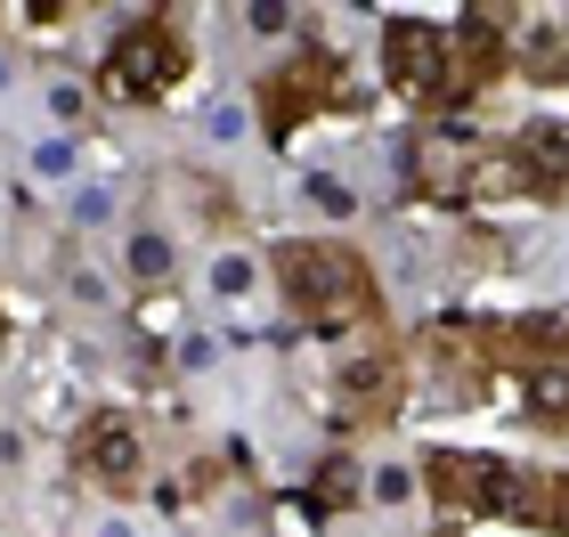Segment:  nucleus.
I'll return each instance as SVG.
<instances>
[{"label":"nucleus","mask_w":569,"mask_h":537,"mask_svg":"<svg viewBox=\"0 0 569 537\" xmlns=\"http://www.w3.org/2000/svg\"><path fill=\"white\" fill-rule=\"evenodd\" d=\"M220 358H228V335H212V326H196V335L171 342V367H179V375H212Z\"/></svg>","instance_id":"f3484780"},{"label":"nucleus","mask_w":569,"mask_h":537,"mask_svg":"<svg viewBox=\"0 0 569 537\" xmlns=\"http://www.w3.org/2000/svg\"><path fill=\"white\" fill-rule=\"evenodd\" d=\"M66 301H73V310H114V277L98 261H73L66 269Z\"/></svg>","instance_id":"a211bd4d"},{"label":"nucleus","mask_w":569,"mask_h":537,"mask_svg":"<svg viewBox=\"0 0 569 537\" xmlns=\"http://www.w3.org/2000/svg\"><path fill=\"white\" fill-rule=\"evenodd\" d=\"M391 391H399V358H391V350H350V358H333V399L375 407V399H391Z\"/></svg>","instance_id":"9d476101"},{"label":"nucleus","mask_w":569,"mask_h":537,"mask_svg":"<svg viewBox=\"0 0 569 537\" xmlns=\"http://www.w3.org/2000/svg\"><path fill=\"white\" fill-rule=\"evenodd\" d=\"M98 82H107V98H122V107H154V98H171L179 82H188V33H179L163 9L131 17L114 33L107 66H98Z\"/></svg>","instance_id":"f03ea898"},{"label":"nucleus","mask_w":569,"mask_h":537,"mask_svg":"<svg viewBox=\"0 0 569 537\" xmlns=\"http://www.w3.org/2000/svg\"><path fill=\"white\" fill-rule=\"evenodd\" d=\"M448 58H456V41H448V24L439 17H391V33H382V73H391V90H448Z\"/></svg>","instance_id":"20e7f679"},{"label":"nucleus","mask_w":569,"mask_h":537,"mask_svg":"<svg viewBox=\"0 0 569 537\" xmlns=\"http://www.w3.org/2000/svg\"><path fill=\"white\" fill-rule=\"evenodd\" d=\"M301 203L318 220H358V188H350L342 171H301Z\"/></svg>","instance_id":"4468645a"},{"label":"nucleus","mask_w":569,"mask_h":537,"mask_svg":"<svg viewBox=\"0 0 569 537\" xmlns=\"http://www.w3.org/2000/svg\"><path fill=\"white\" fill-rule=\"evenodd\" d=\"M512 156H521V179H537V188H553V179H569V131H553V122H537V131L512 139Z\"/></svg>","instance_id":"9b49d317"},{"label":"nucleus","mask_w":569,"mask_h":537,"mask_svg":"<svg viewBox=\"0 0 569 537\" xmlns=\"http://www.w3.org/2000/svg\"><path fill=\"white\" fill-rule=\"evenodd\" d=\"M90 537H147V529H139V514H122V505H107V514L90 521Z\"/></svg>","instance_id":"4be33fe9"},{"label":"nucleus","mask_w":569,"mask_h":537,"mask_svg":"<svg viewBox=\"0 0 569 537\" xmlns=\"http://www.w3.org/2000/svg\"><path fill=\"white\" fill-rule=\"evenodd\" d=\"M0 24H9V0H0Z\"/></svg>","instance_id":"393cba45"},{"label":"nucleus","mask_w":569,"mask_h":537,"mask_svg":"<svg viewBox=\"0 0 569 537\" xmlns=\"http://www.w3.org/2000/svg\"><path fill=\"white\" fill-rule=\"evenodd\" d=\"M73 465H82V480H98V489H131V480L147 473V440L131 416H90L82 440H73Z\"/></svg>","instance_id":"39448f33"},{"label":"nucleus","mask_w":569,"mask_h":537,"mask_svg":"<svg viewBox=\"0 0 569 537\" xmlns=\"http://www.w3.org/2000/svg\"><path fill=\"white\" fill-rule=\"evenodd\" d=\"M333 90H342V66H333L326 49H301V58H284L269 82H261V131H269V139H293L318 107H333Z\"/></svg>","instance_id":"7ed1b4c3"},{"label":"nucleus","mask_w":569,"mask_h":537,"mask_svg":"<svg viewBox=\"0 0 569 537\" xmlns=\"http://www.w3.org/2000/svg\"><path fill=\"white\" fill-rule=\"evenodd\" d=\"M269 286L293 301L301 318H318L326 335H342L350 318L375 310L367 261H358L350 245H333V237H284V245H269Z\"/></svg>","instance_id":"f257e3e1"},{"label":"nucleus","mask_w":569,"mask_h":537,"mask_svg":"<svg viewBox=\"0 0 569 537\" xmlns=\"http://www.w3.org/2000/svg\"><path fill=\"white\" fill-rule=\"evenodd\" d=\"M293 24H301L293 0H252V9H244V33H252V41H284Z\"/></svg>","instance_id":"aec40b11"},{"label":"nucleus","mask_w":569,"mask_h":537,"mask_svg":"<svg viewBox=\"0 0 569 537\" xmlns=\"http://www.w3.org/2000/svg\"><path fill=\"white\" fill-rule=\"evenodd\" d=\"M58 212H66V228H114L122 220V188L114 179H82L73 196H58Z\"/></svg>","instance_id":"f8f14e48"},{"label":"nucleus","mask_w":569,"mask_h":537,"mask_svg":"<svg viewBox=\"0 0 569 537\" xmlns=\"http://www.w3.org/2000/svg\"><path fill=\"white\" fill-rule=\"evenodd\" d=\"M17 90V66H9V49H0V98H9Z\"/></svg>","instance_id":"b1692460"},{"label":"nucleus","mask_w":569,"mask_h":537,"mask_svg":"<svg viewBox=\"0 0 569 537\" xmlns=\"http://www.w3.org/2000/svg\"><path fill=\"white\" fill-rule=\"evenodd\" d=\"M416 489H423V465H375L367 473V505H382V514H399V505H416Z\"/></svg>","instance_id":"2eb2a0df"},{"label":"nucleus","mask_w":569,"mask_h":537,"mask_svg":"<svg viewBox=\"0 0 569 537\" xmlns=\"http://www.w3.org/2000/svg\"><path fill=\"white\" fill-rule=\"evenodd\" d=\"M521 407H529L537 424H569V367H553V358H546V367H529Z\"/></svg>","instance_id":"ddd939ff"},{"label":"nucleus","mask_w":569,"mask_h":537,"mask_svg":"<svg viewBox=\"0 0 569 537\" xmlns=\"http://www.w3.org/2000/svg\"><path fill=\"white\" fill-rule=\"evenodd\" d=\"M252 131H261V115H252L244 90H212V98L196 107V139L212 147V156H244Z\"/></svg>","instance_id":"1a4fd4ad"},{"label":"nucleus","mask_w":569,"mask_h":537,"mask_svg":"<svg viewBox=\"0 0 569 537\" xmlns=\"http://www.w3.org/2000/svg\"><path fill=\"white\" fill-rule=\"evenodd\" d=\"M122 277H131L139 294H163L179 277V245H171L163 220H131V228H122Z\"/></svg>","instance_id":"6e6552de"},{"label":"nucleus","mask_w":569,"mask_h":537,"mask_svg":"<svg viewBox=\"0 0 569 537\" xmlns=\"http://www.w3.org/2000/svg\"><path fill=\"white\" fill-rule=\"evenodd\" d=\"M0 465H9V473L24 465V431H17V424H0Z\"/></svg>","instance_id":"5701e85b"},{"label":"nucleus","mask_w":569,"mask_h":537,"mask_svg":"<svg viewBox=\"0 0 569 537\" xmlns=\"http://www.w3.org/2000/svg\"><path fill=\"white\" fill-rule=\"evenodd\" d=\"M24 179H33V188H49V196H73V188L90 179L82 131H41L33 147H24Z\"/></svg>","instance_id":"0eeeda50"},{"label":"nucleus","mask_w":569,"mask_h":537,"mask_svg":"<svg viewBox=\"0 0 569 537\" xmlns=\"http://www.w3.org/2000/svg\"><path fill=\"white\" fill-rule=\"evenodd\" d=\"M41 115H49V131H82V115H90V90L73 82V73H58V82L41 90Z\"/></svg>","instance_id":"dca6fc26"},{"label":"nucleus","mask_w":569,"mask_h":537,"mask_svg":"<svg viewBox=\"0 0 569 537\" xmlns=\"http://www.w3.org/2000/svg\"><path fill=\"white\" fill-rule=\"evenodd\" d=\"M261 286H269V252L261 245H212L203 252V301H212V310H252V301H261Z\"/></svg>","instance_id":"423d86ee"},{"label":"nucleus","mask_w":569,"mask_h":537,"mask_svg":"<svg viewBox=\"0 0 569 537\" xmlns=\"http://www.w3.org/2000/svg\"><path fill=\"white\" fill-rule=\"evenodd\" d=\"M318 497H326V505H350V497H367V473H358L350 456H333V465L318 473Z\"/></svg>","instance_id":"412c9836"},{"label":"nucleus","mask_w":569,"mask_h":537,"mask_svg":"<svg viewBox=\"0 0 569 537\" xmlns=\"http://www.w3.org/2000/svg\"><path fill=\"white\" fill-rule=\"evenodd\" d=\"M561 49H569V24H553V17H537L529 33H521V58L537 73H561Z\"/></svg>","instance_id":"6ab92c4d"}]
</instances>
